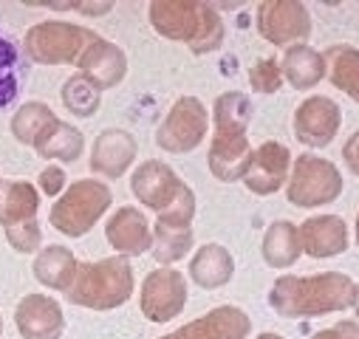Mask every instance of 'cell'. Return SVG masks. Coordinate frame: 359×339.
<instances>
[{
    "instance_id": "40",
    "label": "cell",
    "mask_w": 359,
    "mask_h": 339,
    "mask_svg": "<svg viewBox=\"0 0 359 339\" xmlns=\"http://www.w3.org/2000/svg\"><path fill=\"white\" fill-rule=\"evenodd\" d=\"M356 243H359V212H356Z\"/></svg>"
},
{
    "instance_id": "38",
    "label": "cell",
    "mask_w": 359,
    "mask_h": 339,
    "mask_svg": "<svg viewBox=\"0 0 359 339\" xmlns=\"http://www.w3.org/2000/svg\"><path fill=\"white\" fill-rule=\"evenodd\" d=\"M353 314L359 317V283H356V289H353Z\"/></svg>"
},
{
    "instance_id": "35",
    "label": "cell",
    "mask_w": 359,
    "mask_h": 339,
    "mask_svg": "<svg viewBox=\"0 0 359 339\" xmlns=\"http://www.w3.org/2000/svg\"><path fill=\"white\" fill-rule=\"evenodd\" d=\"M342 158H345V167L351 170L353 176H359V130H353L342 147Z\"/></svg>"
},
{
    "instance_id": "3",
    "label": "cell",
    "mask_w": 359,
    "mask_h": 339,
    "mask_svg": "<svg viewBox=\"0 0 359 339\" xmlns=\"http://www.w3.org/2000/svg\"><path fill=\"white\" fill-rule=\"evenodd\" d=\"M133 269L128 258H102V261H88L76 266V277L71 289L65 291L68 303L91 308V311H111L130 300L133 294Z\"/></svg>"
},
{
    "instance_id": "42",
    "label": "cell",
    "mask_w": 359,
    "mask_h": 339,
    "mask_svg": "<svg viewBox=\"0 0 359 339\" xmlns=\"http://www.w3.org/2000/svg\"><path fill=\"white\" fill-rule=\"evenodd\" d=\"M0 184H4V179H0Z\"/></svg>"
},
{
    "instance_id": "36",
    "label": "cell",
    "mask_w": 359,
    "mask_h": 339,
    "mask_svg": "<svg viewBox=\"0 0 359 339\" xmlns=\"http://www.w3.org/2000/svg\"><path fill=\"white\" fill-rule=\"evenodd\" d=\"M342 339H359V319H339L334 325Z\"/></svg>"
},
{
    "instance_id": "16",
    "label": "cell",
    "mask_w": 359,
    "mask_h": 339,
    "mask_svg": "<svg viewBox=\"0 0 359 339\" xmlns=\"http://www.w3.org/2000/svg\"><path fill=\"white\" fill-rule=\"evenodd\" d=\"M15 325L23 339H60L65 331V317L54 297L26 294L15 308Z\"/></svg>"
},
{
    "instance_id": "10",
    "label": "cell",
    "mask_w": 359,
    "mask_h": 339,
    "mask_svg": "<svg viewBox=\"0 0 359 339\" xmlns=\"http://www.w3.org/2000/svg\"><path fill=\"white\" fill-rule=\"evenodd\" d=\"M184 305H187V277L178 269L158 266L144 277L139 308L150 322H170L184 311Z\"/></svg>"
},
{
    "instance_id": "8",
    "label": "cell",
    "mask_w": 359,
    "mask_h": 339,
    "mask_svg": "<svg viewBox=\"0 0 359 339\" xmlns=\"http://www.w3.org/2000/svg\"><path fill=\"white\" fill-rule=\"evenodd\" d=\"M210 130V113L198 97H178L156 130V144L164 153H190Z\"/></svg>"
},
{
    "instance_id": "32",
    "label": "cell",
    "mask_w": 359,
    "mask_h": 339,
    "mask_svg": "<svg viewBox=\"0 0 359 339\" xmlns=\"http://www.w3.org/2000/svg\"><path fill=\"white\" fill-rule=\"evenodd\" d=\"M249 85L257 94H278L283 85V71L275 57H263L249 68Z\"/></svg>"
},
{
    "instance_id": "28",
    "label": "cell",
    "mask_w": 359,
    "mask_h": 339,
    "mask_svg": "<svg viewBox=\"0 0 359 339\" xmlns=\"http://www.w3.org/2000/svg\"><path fill=\"white\" fill-rule=\"evenodd\" d=\"M252 113H255V105L246 94H241V91L221 94L212 105L215 133H246L249 122H252Z\"/></svg>"
},
{
    "instance_id": "29",
    "label": "cell",
    "mask_w": 359,
    "mask_h": 339,
    "mask_svg": "<svg viewBox=\"0 0 359 339\" xmlns=\"http://www.w3.org/2000/svg\"><path fill=\"white\" fill-rule=\"evenodd\" d=\"M57 119V113L46 105V102H26V105H20V111L12 116V136L20 141V144H29V147H34V141H37V136L51 125Z\"/></svg>"
},
{
    "instance_id": "22",
    "label": "cell",
    "mask_w": 359,
    "mask_h": 339,
    "mask_svg": "<svg viewBox=\"0 0 359 339\" xmlns=\"http://www.w3.org/2000/svg\"><path fill=\"white\" fill-rule=\"evenodd\" d=\"M280 71H283V79L294 91H311L325 76V60L320 51L300 43V46L286 48V54L280 60Z\"/></svg>"
},
{
    "instance_id": "37",
    "label": "cell",
    "mask_w": 359,
    "mask_h": 339,
    "mask_svg": "<svg viewBox=\"0 0 359 339\" xmlns=\"http://www.w3.org/2000/svg\"><path fill=\"white\" fill-rule=\"evenodd\" d=\"M311 339H342V336H339L337 328H325V331H317Z\"/></svg>"
},
{
    "instance_id": "1",
    "label": "cell",
    "mask_w": 359,
    "mask_h": 339,
    "mask_svg": "<svg viewBox=\"0 0 359 339\" xmlns=\"http://www.w3.org/2000/svg\"><path fill=\"white\" fill-rule=\"evenodd\" d=\"M353 289L356 283L342 272H320L309 277L283 275L269 291V305L278 317L286 319L323 317L353 308Z\"/></svg>"
},
{
    "instance_id": "34",
    "label": "cell",
    "mask_w": 359,
    "mask_h": 339,
    "mask_svg": "<svg viewBox=\"0 0 359 339\" xmlns=\"http://www.w3.org/2000/svg\"><path fill=\"white\" fill-rule=\"evenodd\" d=\"M40 190L46 193V195H51V198H60L62 193H65V170L62 167H57V164H48L43 173H40Z\"/></svg>"
},
{
    "instance_id": "27",
    "label": "cell",
    "mask_w": 359,
    "mask_h": 339,
    "mask_svg": "<svg viewBox=\"0 0 359 339\" xmlns=\"http://www.w3.org/2000/svg\"><path fill=\"white\" fill-rule=\"evenodd\" d=\"M190 249H193V226H167V223L156 221L150 254L158 266L178 263L182 258H187Z\"/></svg>"
},
{
    "instance_id": "11",
    "label": "cell",
    "mask_w": 359,
    "mask_h": 339,
    "mask_svg": "<svg viewBox=\"0 0 359 339\" xmlns=\"http://www.w3.org/2000/svg\"><path fill=\"white\" fill-rule=\"evenodd\" d=\"M342 111L331 97H309L294 111V139L306 147H328L339 133Z\"/></svg>"
},
{
    "instance_id": "14",
    "label": "cell",
    "mask_w": 359,
    "mask_h": 339,
    "mask_svg": "<svg viewBox=\"0 0 359 339\" xmlns=\"http://www.w3.org/2000/svg\"><path fill=\"white\" fill-rule=\"evenodd\" d=\"M249 331H252V319L238 305H218L204 317L158 339H246Z\"/></svg>"
},
{
    "instance_id": "5",
    "label": "cell",
    "mask_w": 359,
    "mask_h": 339,
    "mask_svg": "<svg viewBox=\"0 0 359 339\" xmlns=\"http://www.w3.org/2000/svg\"><path fill=\"white\" fill-rule=\"evenodd\" d=\"M100 34L88 26L68 23V20H43L34 23L26 37L23 48L32 62L37 65H76L82 51L91 46Z\"/></svg>"
},
{
    "instance_id": "41",
    "label": "cell",
    "mask_w": 359,
    "mask_h": 339,
    "mask_svg": "<svg viewBox=\"0 0 359 339\" xmlns=\"http://www.w3.org/2000/svg\"><path fill=\"white\" fill-rule=\"evenodd\" d=\"M0 333H4V317H0Z\"/></svg>"
},
{
    "instance_id": "7",
    "label": "cell",
    "mask_w": 359,
    "mask_h": 339,
    "mask_svg": "<svg viewBox=\"0 0 359 339\" xmlns=\"http://www.w3.org/2000/svg\"><path fill=\"white\" fill-rule=\"evenodd\" d=\"M339 195H342V176L331 158L303 153L292 161V173L286 181L289 204L300 209H314V207L334 204Z\"/></svg>"
},
{
    "instance_id": "21",
    "label": "cell",
    "mask_w": 359,
    "mask_h": 339,
    "mask_svg": "<svg viewBox=\"0 0 359 339\" xmlns=\"http://www.w3.org/2000/svg\"><path fill=\"white\" fill-rule=\"evenodd\" d=\"M235 261L226 246L221 243H204L190 261V280L201 289H221L232 280Z\"/></svg>"
},
{
    "instance_id": "6",
    "label": "cell",
    "mask_w": 359,
    "mask_h": 339,
    "mask_svg": "<svg viewBox=\"0 0 359 339\" xmlns=\"http://www.w3.org/2000/svg\"><path fill=\"white\" fill-rule=\"evenodd\" d=\"M40 190L32 181H4L0 184V226L15 251L32 254L43 243V229L37 223Z\"/></svg>"
},
{
    "instance_id": "13",
    "label": "cell",
    "mask_w": 359,
    "mask_h": 339,
    "mask_svg": "<svg viewBox=\"0 0 359 339\" xmlns=\"http://www.w3.org/2000/svg\"><path fill=\"white\" fill-rule=\"evenodd\" d=\"M182 187H184V181L175 176V170L170 164L158 161V158L142 161L136 167V173L130 176V193L147 209H153L156 215L164 212L175 201V195L182 193Z\"/></svg>"
},
{
    "instance_id": "30",
    "label": "cell",
    "mask_w": 359,
    "mask_h": 339,
    "mask_svg": "<svg viewBox=\"0 0 359 339\" xmlns=\"http://www.w3.org/2000/svg\"><path fill=\"white\" fill-rule=\"evenodd\" d=\"M60 97H62V105L74 116H82V119L94 116L100 111V105H102V91L97 88V85L88 82L82 74H74V76L65 79Z\"/></svg>"
},
{
    "instance_id": "39",
    "label": "cell",
    "mask_w": 359,
    "mask_h": 339,
    "mask_svg": "<svg viewBox=\"0 0 359 339\" xmlns=\"http://www.w3.org/2000/svg\"><path fill=\"white\" fill-rule=\"evenodd\" d=\"M255 339H283L280 333H272V331H266V333H260V336H255Z\"/></svg>"
},
{
    "instance_id": "15",
    "label": "cell",
    "mask_w": 359,
    "mask_h": 339,
    "mask_svg": "<svg viewBox=\"0 0 359 339\" xmlns=\"http://www.w3.org/2000/svg\"><path fill=\"white\" fill-rule=\"evenodd\" d=\"M76 68H79L76 74H82L91 85H97L100 91H108V88H116V85L125 79L128 57L116 43L97 37L76 60Z\"/></svg>"
},
{
    "instance_id": "31",
    "label": "cell",
    "mask_w": 359,
    "mask_h": 339,
    "mask_svg": "<svg viewBox=\"0 0 359 339\" xmlns=\"http://www.w3.org/2000/svg\"><path fill=\"white\" fill-rule=\"evenodd\" d=\"M20 82H23V68L18 48L9 37H0V108L9 105L20 94Z\"/></svg>"
},
{
    "instance_id": "24",
    "label": "cell",
    "mask_w": 359,
    "mask_h": 339,
    "mask_svg": "<svg viewBox=\"0 0 359 339\" xmlns=\"http://www.w3.org/2000/svg\"><path fill=\"white\" fill-rule=\"evenodd\" d=\"M34 150L40 158H57V161H76L85 150V136L79 127H74L65 119H54L34 141Z\"/></svg>"
},
{
    "instance_id": "2",
    "label": "cell",
    "mask_w": 359,
    "mask_h": 339,
    "mask_svg": "<svg viewBox=\"0 0 359 339\" xmlns=\"http://www.w3.org/2000/svg\"><path fill=\"white\" fill-rule=\"evenodd\" d=\"M150 26L175 43H187L193 54H212L224 46V20L204 0H153Z\"/></svg>"
},
{
    "instance_id": "18",
    "label": "cell",
    "mask_w": 359,
    "mask_h": 339,
    "mask_svg": "<svg viewBox=\"0 0 359 339\" xmlns=\"http://www.w3.org/2000/svg\"><path fill=\"white\" fill-rule=\"evenodd\" d=\"M105 237L119 258H139L153 246V229L136 207H119L105 223Z\"/></svg>"
},
{
    "instance_id": "33",
    "label": "cell",
    "mask_w": 359,
    "mask_h": 339,
    "mask_svg": "<svg viewBox=\"0 0 359 339\" xmlns=\"http://www.w3.org/2000/svg\"><path fill=\"white\" fill-rule=\"evenodd\" d=\"M193 218H196V193L184 184L182 193L175 195V201L164 212H158L156 221L158 223H167V226H190Z\"/></svg>"
},
{
    "instance_id": "23",
    "label": "cell",
    "mask_w": 359,
    "mask_h": 339,
    "mask_svg": "<svg viewBox=\"0 0 359 339\" xmlns=\"http://www.w3.org/2000/svg\"><path fill=\"white\" fill-rule=\"evenodd\" d=\"M76 266L79 261L74 258V251L65 249V246H46L37 251L34 258V277L46 286V289H54V291H68L74 277H76Z\"/></svg>"
},
{
    "instance_id": "9",
    "label": "cell",
    "mask_w": 359,
    "mask_h": 339,
    "mask_svg": "<svg viewBox=\"0 0 359 339\" xmlns=\"http://www.w3.org/2000/svg\"><path fill=\"white\" fill-rule=\"evenodd\" d=\"M255 20L260 37L280 48L300 46L311 34V15L300 0H263Z\"/></svg>"
},
{
    "instance_id": "20",
    "label": "cell",
    "mask_w": 359,
    "mask_h": 339,
    "mask_svg": "<svg viewBox=\"0 0 359 339\" xmlns=\"http://www.w3.org/2000/svg\"><path fill=\"white\" fill-rule=\"evenodd\" d=\"M300 246H303V254L314 261H325V258H337L342 254L351 243L348 237V226L339 215H314V218H306L300 226Z\"/></svg>"
},
{
    "instance_id": "19",
    "label": "cell",
    "mask_w": 359,
    "mask_h": 339,
    "mask_svg": "<svg viewBox=\"0 0 359 339\" xmlns=\"http://www.w3.org/2000/svg\"><path fill=\"white\" fill-rule=\"evenodd\" d=\"M249 161H252V144L246 133H212L207 164L218 181L224 184L243 181Z\"/></svg>"
},
{
    "instance_id": "26",
    "label": "cell",
    "mask_w": 359,
    "mask_h": 339,
    "mask_svg": "<svg viewBox=\"0 0 359 339\" xmlns=\"http://www.w3.org/2000/svg\"><path fill=\"white\" fill-rule=\"evenodd\" d=\"M323 60H325V74L334 88H339L353 102H359V48L339 43V46L325 48Z\"/></svg>"
},
{
    "instance_id": "17",
    "label": "cell",
    "mask_w": 359,
    "mask_h": 339,
    "mask_svg": "<svg viewBox=\"0 0 359 339\" xmlns=\"http://www.w3.org/2000/svg\"><path fill=\"white\" fill-rule=\"evenodd\" d=\"M136 153H139V144L128 130L108 127L94 139L88 164H91V173H97L102 179H119L136 161Z\"/></svg>"
},
{
    "instance_id": "12",
    "label": "cell",
    "mask_w": 359,
    "mask_h": 339,
    "mask_svg": "<svg viewBox=\"0 0 359 339\" xmlns=\"http://www.w3.org/2000/svg\"><path fill=\"white\" fill-rule=\"evenodd\" d=\"M292 173V153L280 141H263L257 150H252V161L243 176V184L255 195H275L280 187H286Z\"/></svg>"
},
{
    "instance_id": "4",
    "label": "cell",
    "mask_w": 359,
    "mask_h": 339,
    "mask_svg": "<svg viewBox=\"0 0 359 339\" xmlns=\"http://www.w3.org/2000/svg\"><path fill=\"white\" fill-rule=\"evenodd\" d=\"M111 204L114 195L105 181L79 179L71 187H65V193L51 204L48 223L65 237H82L97 226V221L108 212Z\"/></svg>"
},
{
    "instance_id": "25",
    "label": "cell",
    "mask_w": 359,
    "mask_h": 339,
    "mask_svg": "<svg viewBox=\"0 0 359 339\" xmlns=\"http://www.w3.org/2000/svg\"><path fill=\"white\" fill-rule=\"evenodd\" d=\"M263 261L272 269H289L300 261L303 246H300V232L292 221H275L263 235Z\"/></svg>"
}]
</instances>
